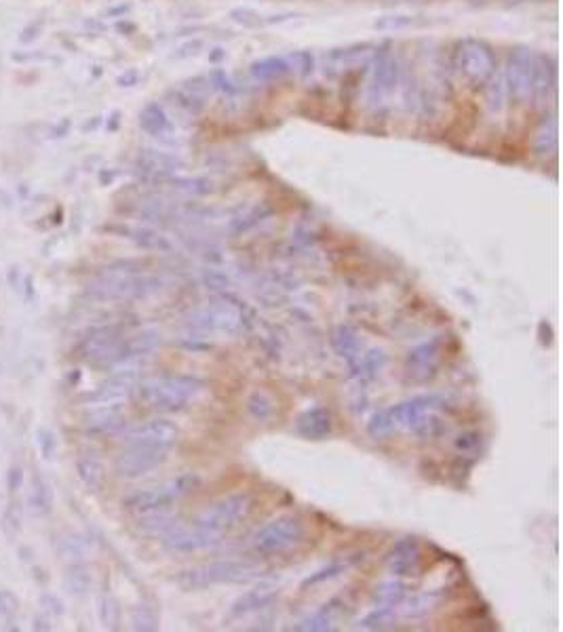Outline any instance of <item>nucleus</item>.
Wrapping results in <instances>:
<instances>
[{
    "label": "nucleus",
    "mask_w": 563,
    "mask_h": 632,
    "mask_svg": "<svg viewBox=\"0 0 563 632\" xmlns=\"http://www.w3.org/2000/svg\"><path fill=\"white\" fill-rule=\"evenodd\" d=\"M131 624L136 630H155L156 628V616L148 605H137L133 609Z\"/></svg>",
    "instance_id": "obj_36"
},
{
    "label": "nucleus",
    "mask_w": 563,
    "mask_h": 632,
    "mask_svg": "<svg viewBox=\"0 0 563 632\" xmlns=\"http://www.w3.org/2000/svg\"><path fill=\"white\" fill-rule=\"evenodd\" d=\"M25 483V474L23 468L19 464H13L9 470H6V491H9V496L13 497L15 493L22 491V487Z\"/></svg>",
    "instance_id": "obj_40"
},
{
    "label": "nucleus",
    "mask_w": 563,
    "mask_h": 632,
    "mask_svg": "<svg viewBox=\"0 0 563 632\" xmlns=\"http://www.w3.org/2000/svg\"><path fill=\"white\" fill-rule=\"evenodd\" d=\"M19 611V599L17 594L9 590V588H0V618L13 619Z\"/></svg>",
    "instance_id": "obj_38"
},
{
    "label": "nucleus",
    "mask_w": 563,
    "mask_h": 632,
    "mask_svg": "<svg viewBox=\"0 0 563 632\" xmlns=\"http://www.w3.org/2000/svg\"><path fill=\"white\" fill-rule=\"evenodd\" d=\"M506 88L519 106L542 104L557 88L555 60L534 49H512L506 60Z\"/></svg>",
    "instance_id": "obj_3"
},
{
    "label": "nucleus",
    "mask_w": 563,
    "mask_h": 632,
    "mask_svg": "<svg viewBox=\"0 0 563 632\" xmlns=\"http://www.w3.org/2000/svg\"><path fill=\"white\" fill-rule=\"evenodd\" d=\"M25 502H28V510L32 516L42 518L51 515V510H53V504H55L53 487H51L49 480L44 479L41 472H36L34 477H32L28 499H25Z\"/></svg>",
    "instance_id": "obj_20"
},
{
    "label": "nucleus",
    "mask_w": 563,
    "mask_h": 632,
    "mask_svg": "<svg viewBox=\"0 0 563 632\" xmlns=\"http://www.w3.org/2000/svg\"><path fill=\"white\" fill-rule=\"evenodd\" d=\"M534 150L536 154H553L557 150V120L555 116H549L542 120V125L538 126L534 133Z\"/></svg>",
    "instance_id": "obj_29"
},
{
    "label": "nucleus",
    "mask_w": 563,
    "mask_h": 632,
    "mask_svg": "<svg viewBox=\"0 0 563 632\" xmlns=\"http://www.w3.org/2000/svg\"><path fill=\"white\" fill-rule=\"evenodd\" d=\"M452 66L462 80L473 88H483L496 76L498 60L493 49L479 38H462L455 42Z\"/></svg>",
    "instance_id": "obj_7"
},
{
    "label": "nucleus",
    "mask_w": 563,
    "mask_h": 632,
    "mask_svg": "<svg viewBox=\"0 0 563 632\" xmlns=\"http://www.w3.org/2000/svg\"><path fill=\"white\" fill-rule=\"evenodd\" d=\"M41 30H42V22L38 19L36 23H30V25H25L23 32H22V36H19V41H22L23 44H28L32 41H36L38 36H41Z\"/></svg>",
    "instance_id": "obj_43"
},
{
    "label": "nucleus",
    "mask_w": 563,
    "mask_h": 632,
    "mask_svg": "<svg viewBox=\"0 0 563 632\" xmlns=\"http://www.w3.org/2000/svg\"><path fill=\"white\" fill-rule=\"evenodd\" d=\"M201 485V477L194 472H183L177 477L163 480V483L145 487V489L133 491L131 496L125 497L123 506L127 510L136 512V515H158V512L169 508L190 493H194Z\"/></svg>",
    "instance_id": "obj_6"
},
{
    "label": "nucleus",
    "mask_w": 563,
    "mask_h": 632,
    "mask_svg": "<svg viewBox=\"0 0 563 632\" xmlns=\"http://www.w3.org/2000/svg\"><path fill=\"white\" fill-rule=\"evenodd\" d=\"M190 327L202 331L237 333L245 327V312L237 303H209L190 319Z\"/></svg>",
    "instance_id": "obj_12"
},
{
    "label": "nucleus",
    "mask_w": 563,
    "mask_h": 632,
    "mask_svg": "<svg viewBox=\"0 0 563 632\" xmlns=\"http://www.w3.org/2000/svg\"><path fill=\"white\" fill-rule=\"evenodd\" d=\"M447 407L446 396L441 395H422L409 401H403L384 411L371 415L367 423V432L373 439H384L397 430L414 432L420 436H435L443 430L441 411Z\"/></svg>",
    "instance_id": "obj_4"
},
{
    "label": "nucleus",
    "mask_w": 563,
    "mask_h": 632,
    "mask_svg": "<svg viewBox=\"0 0 563 632\" xmlns=\"http://www.w3.org/2000/svg\"><path fill=\"white\" fill-rule=\"evenodd\" d=\"M63 586L68 588L70 594H74V597H82V594H87L89 588H91V575L82 565H72L68 567L66 575H63Z\"/></svg>",
    "instance_id": "obj_31"
},
{
    "label": "nucleus",
    "mask_w": 563,
    "mask_h": 632,
    "mask_svg": "<svg viewBox=\"0 0 563 632\" xmlns=\"http://www.w3.org/2000/svg\"><path fill=\"white\" fill-rule=\"evenodd\" d=\"M277 597V588L270 584H259L234 600L230 605V618H243L268 607Z\"/></svg>",
    "instance_id": "obj_19"
},
{
    "label": "nucleus",
    "mask_w": 563,
    "mask_h": 632,
    "mask_svg": "<svg viewBox=\"0 0 563 632\" xmlns=\"http://www.w3.org/2000/svg\"><path fill=\"white\" fill-rule=\"evenodd\" d=\"M443 350H446L443 335H436V338L411 348L408 357H405V373H408V377L414 379V382H427V379L433 377L443 360Z\"/></svg>",
    "instance_id": "obj_13"
},
{
    "label": "nucleus",
    "mask_w": 563,
    "mask_h": 632,
    "mask_svg": "<svg viewBox=\"0 0 563 632\" xmlns=\"http://www.w3.org/2000/svg\"><path fill=\"white\" fill-rule=\"evenodd\" d=\"M136 371L123 369L89 392L85 401L91 404H123L125 398L136 390Z\"/></svg>",
    "instance_id": "obj_17"
},
{
    "label": "nucleus",
    "mask_w": 563,
    "mask_h": 632,
    "mask_svg": "<svg viewBox=\"0 0 563 632\" xmlns=\"http://www.w3.org/2000/svg\"><path fill=\"white\" fill-rule=\"evenodd\" d=\"M479 441L481 436L477 432H464L458 436V441H455V449H458V451H471V449L479 445Z\"/></svg>",
    "instance_id": "obj_42"
},
{
    "label": "nucleus",
    "mask_w": 563,
    "mask_h": 632,
    "mask_svg": "<svg viewBox=\"0 0 563 632\" xmlns=\"http://www.w3.org/2000/svg\"><path fill=\"white\" fill-rule=\"evenodd\" d=\"M177 436H180V430L175 423L163 417L142 423L127 436L123 449L114 460V474L118 479L133 480L156 470L174 451Z\"/></svg>",
    "instance_id": "obj_2"
},
{
    "label": "nucleus",
    "mask_w": 563,
    "mask_h": 632,
    "mask_svg": "<svg viewBox=\"0 0 563 632\" xmlns=\"http://www.w3.org/2000/svg\"><path fill=\"white\" fill-rule=\"evenodd\" d=\"M133 392L145 409L158 414H180L199 401L205 392V382L196 376H161L139 382Z\"/></svg>",
    "instance_id": "obj_5"
},
{
    "label": "nucleus",
    "mask_w": 563,
    "mask_h": 632,
    "mask_svg": "<svg viewBox=\"0 0 563 632\" xmlns=\"http://www.w3.org/2000/svg\"><path fill=\"white\" fill-rule=\"evenodd\" d=\"M57 553H60V556H63V559L79 561L82 556V546L79 540H74V537H61V540L57 542Z\"/></svg>",
    "instance_id": "obj_39"
},
{
    "label": "nucleus",
    "mask_w": 563,
    "mask_h": 632,
    "mask_svg": "<svg viewBox=\"0 0 563 632\" xmlns=\"http://www.w3.org/2000/svg\"><path fill=\"white\" fill-rule=\"evenodd\" d=\"M99 622L106 626V628H117L120 622V609H118V600L110 597V594H104V597L99 599Z\"/></svg>",
    "instance_id": "obj_34"
},
{
    "label": "nucleus",
    "mask_w": 563,
    "mask_h": 632,
    "mask_svg": "<svg viewBox=\"0 0 563 632\" xmlns=\"http://www.w3.org/2000/svg\"><path fill=\"white\" fill-rule=\"evenodd\" d=\"M161 287V278L142 274L136 270L110 268L98 281L89 284V295L95 300H137L145 297Z\"/></svg>",
    "instance_id": "obj_9"
},
{
    "label": "nucleus",
    "mask_w": 563,
    "mask_h": 632,
    "mask_svg": "<svg viewBox=\"0 0 563 632\" xmlns=\"http://www.w3.org/2000/svg\"><path fill=\"white\" fill-rule=\"evenodd\" d=\"M253 510L256 497L251 493H232L207 506L190 523L169 527L163 534V544L171 553H199L240 527Z\"/></svg>",
    "instance_id": "obj_1"
},
{
    "label": "nucleus",
    "mask_w": 563,
    "mask_h": 632,
    "mask_svg": "<svg viewBox=\"0 0 563 632\" xmlns=\"http://www.w3.org/2000/svg\"><path fill=\"white\" fill-rule=\"evenodd\" d=\"M306 537V525L296 515L272 518L251 535V550L258 556H278L296 548Z\"/></svg>",
    "instance_id": "obj_10"
},
{
    "label": "nucleus",
    "mask_w": 563,
    "mask_h": 632,
    "mask_svg": "<svg viewBox=\"0 0 563 632\" xmlns=\"http://www.w3.org/2000/svg\"><path fill=\"white\" fill-rule=\"evenodd\" d=\"M333 348H335V352L340 354V357H344L348 360H357L361 354V339H359V335L357 331H354L352 327H348V325H340L338 329L333 331Z\"/></svg>",
    "instance_id": "obj_27"
},
{
    "label": "nucleus",
    "mask_w": 563,
    "mask_h": 632,
    "mask_svg": "<svg viewBox=\"0 0 563 632\" xmlns=\"http://www.w3.org/2000/svg\"><path fill=\"white\" fill-rule=\"evenodd\" d=\"M108 230L118 234V237H123V238H129L131 243L144 246V249H158V251L169 249L167 238L161 237V234H156L155 230H148V228L120 224V226H110Z\"/></svg>",
    "instance_id": "obj_22"
},
{
    "label": "nucleus",
    "mask_w": 563,
    "mask_h": 632,
    "mask_svg": "<svg viewBox=\"0 0 563 632\" xmlns=\"http://www.w3.org/2000/svg\"><path fill=\"white\" fill-rule=\"evenodd\" d=\"M133 79H136V80H137V74H133V72H129V74L120 76V79H118V82H120V87H131V82H133Z\"/></svg>",
    "instance_id": "obj_46"
},
{
    "label": "nucleus",
    "mask_w": 563,
    "mask_h": 632,
    "mask_svg": "<svg viewBox=\"0 0 563 632\" xmlns=\"http://www.w3.org/2000/svg\"><path fill=\"white\" fill-rule=\"evenodd\" d=\"M297 434L308 441H323L332 434L333 417L325 407H310L302 411L296 422Z\"/></svg>",
    "instance_id": "obj_18"
},
{
    "label": "nucleus",
    "mask_w": 563,
    "mask_h": 632,
    "mask_svg": "<svg viewBox=\"0 0 563 632\" xmlns=\"http://www.w3.org/2000/svg\"><path fill=\"white\" fill-rule=\"evenodd\" d=\"M405 594V586L401 581H384L376 588V600L378 607H389V609H395V607L401 605V599Z\"/></svg>",
    "instance_id": "obj_32"
},
{
    "label": "nucleus",
    "mask_w": 563,
    "mask_h": 632,
    "mask_svg": "<svg viewBox=\"0 0 563 632\" xmlns=\"http://www.w3.org/2000/svg\"><path fill=\"white\" fill-rule=\"evenodd\" d=\"M36 445L41 449L42 460H53L57 455V439L49 428H38L36 430Z\"/></svg>",
    "instance_id": "obj_37"
},
{
    "label": "nucleus",
    "mask_w": 563,
    "mask_h": 632,
    "mask_svg": "<svg viewBox=\"0 0 563 632\" xmlns=\"http://www.w3.org/2000/svg\"><path fill=\"white\" fill-rule=\"evenodd\" d=\"M76 474H79L80 483L89 491H99L106 483V468L101 464V460L91 453L79 455V460H76Z\"/></svg>",
    "instance_id": "obj_23"
},
{
    "label": "nucleus",
    "mask_w": 563,
    "mask_h": 632,
    "mask_svg": "<svg viewBox=\"0 0 563 632\" xmlns=\"http://www.w3.org/2000/svg\"><path fill=\"white\" fill-rule=\"evenodd\" d=\"M395 85H397V63L390 55H382L376 63L371 91L376 98H386V95L395 91Z\"/></svg>",
    "instance_id": "obj_25"
},
{
    "label": "nucleus",
    "mask_w": 563,
    "mask_h": 632,
    "mask_svg": "<svg viewBox=\"0 0 563 632\" xmlns=\"http://www.w3.org/2000/svg\"><path fill=\"white\" fill-rule=\"evenodd\" d=\"M158 344H161V335H158L155 329H142V331L137 333L125 335V338L118 341V346L114 348L110 358L106 360V367H123L136 363V360L155 352Z\"/></svg>",
    "instance_id": "obj_14"
},
{
    "label": "nucleus",
    "mask_w": 563,
    "mask_h": 632,
    "mask_svg": "<svg viewBox=\"0 0 563 632\" xmlns=\"http://www.w3.org/2000/svg\"><path fill=\"white\" fill-rule=\"evenodd\" d=\"M3 521H5V529L9 531V534H19L22 531V521H23V510L22 504L15 502V499H11L9 506H6L3 512Z\"/></svg>",
    "instance_id": "obj_35"
},
{
    "label": "nucleus",
    "mask_w": 563,
    "mask_h": 632,
    "mask_svg": "<svg viewBox=\"0 0 563 632\" xmlns=\"http://www.w3.org/2000/svg\"><path fill=\"white\" fill-rule=\"evenodd\" d=\"M127 426V414L123 404H95V409L82 415L80 428L87 434L108 436L117 434Z\"/></svg>",
    "instance_id": "obj_15"
},
{
    "label": "nucleus",
    "mask_w": 563,
    "mask_h": 632,
    "mask_svg": "<svg viewBox=\"0 0 563 632\" xmlns=\"http://www.w3.org/2000/svg\"><path fill=\"white\" fill-rule=\"evenodd\" d=\"M365 559V553H357V554H348V556H340V559H335L329 562V565L325 567H321L319 572H314L313 575H308L306 580H304V588H308V586H316V584H323V581H329V580H335V578H340L342 573H346L348 569H352L354 565H357L359 561H363Z\"/></svg>",
    "instance_id": "obj_24"
},
{
    "label": "nucleus",
    "mask_w": 563,
    "mask_h": 632,
    "mask_svg": "<svg viewBox=\"0 0 563 632\" xmlns=\"http://www.w3.org/2000/svg\"><path fill=\"white\" fill-rule=\"evenodd\" d=\"M139 126L152 137H164L174 129L167 114H164V110L158 104H148L139 112Z\"/></svg>",
    "instance_id": "obj_26"
},
{
    "label": "nucleus",
    "mask_w": 563,
    "mask_h": 632,
    "mask_svg": "<svg viewBox=\"0 0 563 632\" xmlns=\"http://www.w3.org/2000/svg\"><path fill=\"white\" fill-rule=\"evenodd\" d=\"M68 129H70V120H63V123H60L53 129V137H63V135H66Z\"/></svg>",
    "instance_id": "obj_45"
},
{
    "label": "nucleus",
    "mask_w": 563,
    "mask_h": 632,
    "mask_svg": "<svg viewBox=\"0 0 563 632\" xmlns=\"http://www.w3.org/2000/svg\"><path fill=\"white\" fill-rule=\"evenodd\" d=\"M289 72H291L289 61L283 60V57H266V60L251 63V74L256 76L258 80H275Z\"/></svg>",
    "instance_id": "obj_28"
},
{
    "label": "nucleus",
    "mask_w": 563,
    "mask_h": 632,
    "mask_svg": "<svg viewBox=\"0 0 563 632\" xmlns=\"http://www.w3.org/2000/svg\"><path fill=\"white\" fill-rule=\"evenodd\" d=\"M41 607H42V611L47 613L49 618H53V616H63V600L57 597V594L53 592H44L42 597H41Z\"/></svg>",
    "instance_id": "obj_41"
},
{
    "label": "nucleus",
    "mask_w": 563,
    "mask_h": 632,
    "mask_svg": "<svg viewBox=\"0 0 563 632\" xmlns=\"http://www.w3.org/2000/svg\"><path fill=\"white\" fill-rule=\"evenodd\" d=\"M443 600V592L441 590H433V592H422L416 594L414 599L409 600V603H405L401 607V613L408 618H420L424 613L433 611L436 605H439Z\"/></svg>",
    "instance_id": "obj_30"
},
{
    "label": "nucleus",
    "mask_w": 563,
    "mask_h": 632,
    "mask_svg": "<svg viewBox=\"0 0 563 632\" xmlns=\"http://www.w3.org/2000/svg\"><path fill=\"white\" fill-rule=\"evenodd\" d=\"M125 338V331L120 325H101L93 327L85 333V338L79 344V357L95 367H106V360L110 358L114 348Z\"/></svg>",
    "instance_id": "obj_11"
},
{
    "label": "nucleus",
    "mask_w": 563,
    "mask_h": 632,
    "mask_svg": "<svg viewBox=\"0 0 563 632\" xmlns=\"http://www.w3.org/2000/svg\"><path fill=\"white\" fill-rule=\"evenodd\" d=\"M422 546L416 537H403L386 554V569L399 578L416 575L422 567Z\"/></svg>",
    "instance_id": "obj_16"
},
{
    "label": "nucleus",
    "mask_w": 563,
    "mask_h": 632,
    "mask_svg": "<svg viewBox=\"0 0 563 632\" xmlns=\"http://www.w3.org/2000/svg\"><path fill=\"white\" fill-rule=\"evenodd\" d=\"M342 613H344V603L338 599L329 600L321 607L319 611H314L313 616H308L306 619H302L300 624L294 626V630H310V632H323V630H332L335 619H338Z\"/></svg>",
    "instance_id": "obj_21"
},
{
    "label": "nucleus",
    "mask_w": 563,
    "mask_h": 632,
    "mask_svg": "<svg viewBox=\"0 0 563 632\" xmlns=\"http://www.w3.org/2000/svg\"><path fill=\"white\" fill-rule=\"evenodd\" d=\"M247 411L256 417V420L259 422H264V420H268V417L275 414V401L266 395V392L262 390H256L253 395L247 398Z\"/></svg>",
    "instance_id": "obj_33"
},
{
    "label": "nucleus",
    "mask_w": 563,
    "mask_h": 632,
    "mask_svg": "<svg viewBox=\"0 0 563 632\" xmlns=\"http://www.w3.org/2000/svg\"><path fill=\"white\" fill-rule=\"evenodd\" d=\"M258 575V565L249 561H211L190 567L177 575L175 581L183 590H202L220 584H237V581L253 580Z\"/></svg>",
    "instance_id": "obj_8"
},
{
    "label": "nucleus",
    "mask_w": 563,
    "mask_h": 632,
    "mask_svg": "<svg viewBox=\"0 0 563 632\" xmlns=\"http://www.w3.org/2000/svg\"><path fill=\"white\" fill-rule=\"evenodd\" d=\"M51 618L44 613V618H34V624H32V628L34 630H51Z\"/></svg>",
    "instance_id": "obj_44"
}]
</instances>
